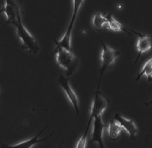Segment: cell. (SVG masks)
<instances>
[{
	"label": "cell",
	"instance_id": "6da1fadb",
	"mask_svg": "<svg viewBox=\"0 0 152 148\" xmlns=\"http://www.w3.org/2000/svg\"><path fill=\"white\" fill-rule=\"evenodd\" d=\"M55 49L56 62L64 68L67 77L74 75L80 66V61L71 50L61 48L58 45Z\"/></svg>",
	"mask_w": 152,
	"mask_h": 148
},
{
	"label": "cell",
	"instance_id": "7a4b0ae2",
	"mask_svg": "<svg viewBox=\"0 0 152 148\" xmlns=\"http://www.w3.org/2000/svg\"><path fill=\"white\" fill-rule=\"evenodd\" d=\"M13 25L16 27L17 35L22 42V48L28 51L29 53H37L39 51V46L37 41L23 25L21 17H20L18 21Z\"/></svg>",
	"mask_w": 152,
	"mask_h": 148
},
{
	"label": "cell",
	"instance_id": "3957f363",
	"mask_svg": "<svg viewBox=\"0 0 152 148\" xmlns=\"http://www.w3.org/2000/svg\"><path fill=\"white\" fill-rule=\"evenodd\" d=\"M102 45V50L101 53V58H100V61H101V67H100V77L99 80V83H98L97 90H99L100 83H101L102 76L104 74L107 69L111 68L113 66L115 62L116 61L117 58H118L120 55V51L116 50V49H112L110 47L105 45V43L102 40H101Z\"/></svg>",
	"mask_w": 152,
	"mask_h": 148
},
{
	"label": "cell",
	"instance_id": "277c9868",
	"mask_svg": "<svg viewBox=\"0 0 152 148\" xmlns=\"http://www.w3.org/2000/svg\"><path fill=\"white\" fill-rule=\"evenodd\" d=\"M73 2V9L72 14L71 17L69 24L67 27L66 31L65 32L64 34L60 41L55 40L56 45L60 46L61 48L66 49L68 50H71V35H72V31L73 26H74L75 22L77 18L78 12L79 11L80 7L84 2V0H72Z\"/></svg>",
	"mask_w": 152,
	"mask_h": 148
},
{
	"label": "cell",
	"instance_id": "5b68a950",
	"mask_svg": "<svg viewBox=\"0 0 152 148\" xmlns=\"http://www.w3.org/2000/svg\"><path fill=\"white\" fill-rule=\"evenodd\" d=\"M108 100L99 90H97L95 92L91 106L90 108L89 120H93L94 117L102 116L103 112L108 106Z\"/></svg>",
	"mask_w": 152,
	"mask_h": 148
},
{
	"label": "cell",
	"instance_id": "8992f818",
	"mask_svg": "<svg viewBox=\"0 0 152 148\" xmlns=\"http://www.w3.org/2000/svg\"><path fill=\"white\" fill-rule=\"evenodd\" d=\"M2 8L7 18L6 24H11L13 25L21 17V10L18 0H5Z\"/></svg>",
	"mask_w": 152,
	"mask_h": 148
},
{
	"label": "cell",
	"instance_id": "52a82bcc",
	"mask_svg": "<svg viewBox=\"0 0 152 148\" xmlns=\"http://www.w3.org/2000/svg\"><path fill=\"white\" fill-rule=\"evenodd\" d=\"M58 85L64 91L68 100L72 103L75 110L77 112V114H79V107H78V99L77 94H76L74 90L71 87L69 82V78L65 77L62 75H60L58 78Z\"/></svg>",
	"mask_w": 152,
	"mask_h": 148
},
{
	"label": "cell",
	"instance_id": "ba28073f",
	"mask_svg": "<svg viewBox=\"0 0 152 148\" xmlns=\"http://www.w3.org/2000/svg\"><path fill=\"white\" fill-rule=\"evenodd\" d=\"M94 127L91 133V139L90 140V144L97 143L99 145V148H105L104 141H103V135L105 125L102 121V116H95L94 118Z\"/></svg>",
	"mask_w": 152,
	"mask_h": 148
},
{
	"label": "cell",
	"instance_id": "9c48e42d",
	"mask_svg": "<svg viewBox=\"0 0 152 148\" xmlns=\"http://www.w3.org/2000/svg\"><path fill=\"white\" fill-rule=\"evenodd\" d=\"M113 118L121 126L122 129L128 133L132 140L136 139V135L138 133V128L133 119H128L119 114H115Z\"/></svg>",
	"mask_w": 152,
	"mask_h": 148
},
{
	"label": "cell",
	"instance_id": "30bf717a",
	"mask_svg": "<svg viewBox=\"0 0 152 148\" xmlns=\"http://www.w3.org/2000/svg\"><path fill=\"white\" fill-rule=\"evenodd\" d=\"M136 48L138 51V55L136 60H134V63L138 62L141 54L148 52L151 49H152V37L149 35H144L141 34L139 37L138 40L137 41Z\"/></svg>",
	"mask_w": 152,
	"mask_h": 148
},
{
	"label": "cell",
	"instance_id": "8fae6325",
	"mask_svg": "<svg viewBox=\"0 0 152 148\" xmlns=\"http://www.w3.org/2000/svg\"><path fill=\"white\" fill-rule=\"evenodd\" d=\"M48 127V126L45 127L43 129L41 130V131L39 132L35 137H34L33 138H32V139H31L25 141H23L22 143H20V144L15 145H8L7 144H1V147H0V148H31L34 145H35L37 144H39V143H41L42 141H44L47 140L50 137L52 136L53 132L51 133L50 135H49V136L47 137L44 138V139H38V137L40 136L41 133H42L44 131V130L47 129Z\"/></svg>",
	"mask_w": 152,
	"mask_h": 148
},
{
	"label": "cell",
	"instance_id": "7c38bea8",
	"mask_svg": "<svg viewBox=\"0 0 152 148\" xmlns=\"http://www.w3.org/2000/svg\"><path fill=\"white\" fill-rule=\"evenodd\" d=\"M107 18V26L110 30L114 31H123L129 34H131V33H134L138 36H141L142 34L137 33V32L134 31L131 29H129L126 27L124 26L122 24L117 21V20L114 18V17L111 14H108L106 16Z\"/></svg>",
	"mask_w": 152,
	"mask_h": 148
},
{
	"label": "cell",
	"instance_id": "4fadbf2b",
	"mask_svg": "<svg viewBox=\"0 0 152 148\" xmlns=\"http://www.w3.org/2000/svg\"><path fill=\"white\" fill-rule=\"evenodd\" d=\"M122 127L114 118L110 120L107 127V134L109 138L112 141H116L119 137V135L122 131Z\"/></svg>",
	"mask_w": 152,
	"mask_h": 148
},
{
	"label": "cell",
	"instance_id": "5bb4252c",
	"mask_svg": "<svg viewBox=\"0 0 152 148\" xmlns=\"http://www.w3.org/2000/svg\"><path fill=\"white\" fill-rule=\"evenodd\" d=\"M143 76H146L149 82L152 81V58L144 64L141 72L137 76L136 81H138Z\"/></svg>",
	"mask_w": 152,
	"mask_h": 148
},
{
	"label": "cell",
	"instance_id": "9a60e30c",
	"mask_svg": "<svg viewBox=\"0 0 152 148\" xmlns=\"http://www.w3.org/2000/svg\"><path fill=\"white\" fill-rule=\"evenodd\" d=\"M107 18L106 16L103 15L100 12L95 14L92 20L93 25L97 30H101L104 28L105 24H107Z\"/></svg>",
	"mask_w": 152,
	"mask_h": 148
},
{
	"label": "cell",
	"instance_id": "2e32d148",
	"mask_svg": "<svg viewBox=\"0 0 152 148\" xmlns=\"http://www.w3.org/2000/svg\"><path fill=\"white\" fill-rule=\"evenodd\" d=\"M92 120H89L88 122L87 129L85 130V132L84 134L83 135V136L80 138L79 140L78 141L77 145H76V148H86V145H87V135L88 132H89V129L90 128Z\"/></svg>",
	"mask_w": 152,
	"mask_h": 148
},
{
	"label": "cell",
	"instance_id": "e0dca14e",
	"mask_svg": "<svg viewBox=\"0 0 152 148\" xmlns=\"http://www.w3.org/2000/svg\"><path fill=\"white\" fill-rule=\"evenodd\" d=\"M151 103H152V100L150 101V102H148V103H145V105L146 106H149V105H150L151 104Z\"/></svg>",
	"mask_w": 152,
	"mask_h": 148
},
{
	"label": "cell",
	"instance_id": "ac0fdd59",
	"mask_svg": "<svg viewBox=\"0 0 152 148\" xmlns=\"http://www.w3.org/2000/svg\"><path fill=\"white\" fill-rule=\"evenodd\" d=\"M2 12H4V9H3V8H1V9H0V14H1Z\"/></svg>",
	"mask_w": 152,
	"mask_h": 148
},
{
	"label": "cell",
	"instance_id": "d6986e66",
	"mask_svg": "<svg viewBox=\"0 0 152 148\" xmlns=\"http://www.w3.org/2000/svg\"><path fill=\"white\" fill-rule=\"evenodd\" d=\"M62 144H63V141H62V144H61V145H60V147H59V148H62Z\"/></svg>",
	"mask_w": 152,
	"mask_h": 148
},
{
	"label": "cell",
	"instance_id": "ffe728a7",
	"mask_svg": "<svg viewBox=\"0 0 152 148\" xmlns=\"http://www.w3.org/2000/svg\"><path fill=\"white\" fill-rule=\"evenodd\" d=\"M151 148H152V147H151Z\"/></svg>",
	"mask_w": 152,
	"mask_h": 148
}]
</instances>
